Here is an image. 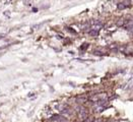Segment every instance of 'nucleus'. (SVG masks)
Instances as JSON below:
<instances>
[{"label": "nucleus", "mask_w": 133, "mask_h": 122, "mask_svg": "<svg viewBox=\"0 0 133 122\" xmlns=\"http://www.w3.org/2000/svg\"><path fill=\"white\" fill-rule=\"evenodd\" d=\"M125 8V4H123V3H119L118 4V9H124Z\"/></svg>", "instance_id": "423d86ee"}, {"label": "nucleus", "mask_w": 133, "mask_h": 122, "mask_svg": "<svg viewBox=\"0 0 133 122\" xmlns=\"http://www.w3.org/2000/svg\"><path fill=\"white\" fill-rule=\"evenodd\" d=\"M78 116H79V118H80L82 121H84L85 119H87V118H88V113H87V110H86L84 107H81V108L79 109Z\"/></svg>", "instance_id": "f03ea898"}, {"label": "nucleus", "mask_w": 133, "mask_h": 122, "mask_svg": "<svg viewBox=\"0 0 133 122\" xmlns=\"http://www.w3.org/2000/svg\"><path fill=\"white\" fill-rule=\"evenodd\" d=\"M123 24H124V21H123V19H120V21L117 23L118 26H123Z\"/></svg>", "instance_id": "0eeeda50"}, {"label": "nucleus", "mask_w": 133, "mask_h": 122, "mask_svg": "<svg viewBox=\"0 0 133 122\" xmlns=\"http://www.w3.org/2000/svg\"><path fill=\"white\" fill-rule=\"evenodd\" d=\"M94 122H103V120H102V119H97V120H95Z\"/></svg>", "instance_id": "6e6552de"}, {"label": "nucleus", "mask_w": 133, "mask_h": 122, "mask_svg": "<svg viewBox=\"0 0 133 122\" xmlns=\"http://www.w3.org/2000/svg\"><path fill=\"white\" fill-rule=\"evenodd\" d=\"M103 28V24L101 22H98V21H93L92 24H91V30H94V31H100L101 29Z\"/></svg>", "instance_id": "7ed1b4c3"}, {"label": "nucleus", "mask_w": 133, "mask_h": 122, "mask_svg": "<svg viewBox=\"0 0 133 122\" xmlns=\"http://www.w3.org/2000/svg\"><path fill=\"white\" fill-rule=\"evenodd\" d=\"M4 14H5V15H9V14H10V12H9V11H5V12H4Z\"/></svg>", "instance_id": "1a4fd4ad"}, {"label": "nucleus", "mask_w": 133, "mask_h": 122, "mask_svg": "<svg viewBox=\"0 0 133 122\" xmlns=\"http://www.w3.org/2000/svg\"><path fill=\"white\" fill-rule=\"evenodd\" d=\"M107 99V94L106 93H101V94H97L95 96H93L90 100L94 101V102H99V101H105Z\"/></svg>", "instance_id": "f257e3e1"}, {"label": "nucleus", "mask_w": 133, "mask_h": 122, "mask_svg": "<svg viewBox=\"0 0 133 122\" xmlns=\"http://www.w3.org/2000/svg\"><path fill=\"white\" fill-rule=\"evenodd\" d=\"M88 34H90L91 36H98V35H99V32H98V31H94V30H90Z\"/></svg>", "instance_id": "20e7f679"}, {"label": "nucleus", "mask_w": 133, "mask_h": 122, "mask_svg": "<svg viewBox=\"0 0 133 122\" xmlns=\"http://www.w3.org/2000/svg\"><path fill=\"white\" fill-rule=\"evenodd\" d=\"M94 54H95V55H99V56H103V55H105L104 52H100V51H94Z\"/></svg>", "instance_id": "39448f33"}, {"label": "nucleus", "mask_w": 133, "mask_h": 122, "mask_svg": "<svg viewBox=\"0 0 133 122\" xmlns=\"http://www.w3.org/2000/svg\"><path fill=\"white\" fill-rule=\"evenodd\" d=\"M5 37V35H0V39H2V38H4Z\"/></svg>", "instance_id": "9d476101"}]
</instances>
